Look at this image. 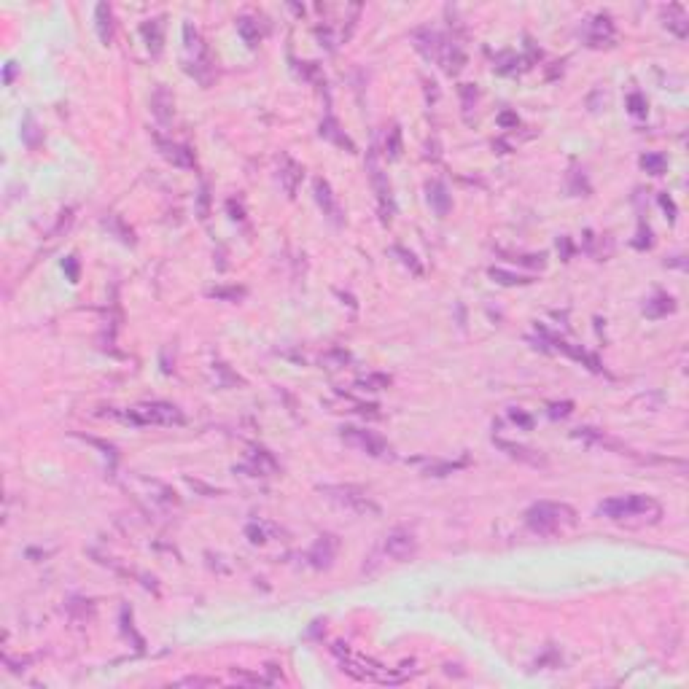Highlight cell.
<instances>
[{
	"label": "cell",
	"mask_w": 689,
	"mask_h": 689,
	"mask_svg": "<svg viewBox=\"0 0 689 689\" xmlns=\"http://www.w3.org/2000/svg\"><path fill=\"white\" fill-rule=\"evenodd\" d=\"M210 297H216V299H232V302H237V299H243V297H246V291H243V288H213V291H210Z\"/></svg>",
	"instance_id": "cell-40"
},
{
	"label": "cell",
	"mask_w": 689,
	"mask_h": 689,
	"mask_svg": "<svg viewBox=\"0 0 689 689\" xmlns=\"http://www.w3.org/2000/svg\"><path fill=\"white\" fill-rule=\"evenodd\" d=\"M401 151H404V146H401V130H399V127H390V130H388V138H386L388 159L396 162V159L401 157Z\"/></svg>",
	"instance_id": "cell-27"
},
{
	"label": "cell",
	"mask_w": 689,
	"mask_h": 689,
	"mask_svg": "<svg viewBox=\"0 0 689 689\" xmlns=\"http://www.w3.org/2000/svg\"><path fill=\"white\" fill-rule=\"evenodd\" d=\"M318 493L331 501L334 506L339 509H348L353 515H361V517H380V506L372 501V496H366L361 488L356 485H323L318 488Z\"/></svg>",
	"instance_id": "cell-3"
},
{
	"label": "cell",
	"mask_w": 689,
	"mask_h": 689,
	"mask_svg": "<svg viewBox=\"0 0 689 689\" xmlns=\"http://www.w3.org/2000/svg\"><path fill=\"white\" fill-rule=\"evenodd\" d=\"M369 178H372V186H375V194H377L380 221H383V223H390V221H393V213H396V205H393V194H390V186H388L386 172L380 170L375 154H369Z\"/></svg>",
	"instance_id": "cell-7"
},
{
	"label": "cell",
	"mask_w": 689,
	"mask_h": 689,
	"mask_svg": "<svg viewBox=\"0 0 689 689\" xmlns=\"http://www.w3.org/2000/svg\"><path fill=\"white\" fill-rule=\"evenodd\" d=\"M237 32L243 35V41L248 43L250 49H256V46H259V41H261L259 25H256L253 19H248V17H240V19H237Z\"/></svg>",
	"instance_id": "cell-26"
},
{
	"label": "cell",
	"mask_w": 689,
	"mask_h": 689,
	"mask_svg": "<svg viewBox=\"0 0 689 689\" xmlns=\"http://www.w3.org/2000/svg\"><path fill=\"white\" fill-rule=\"evenodd\" d=\"M498 124H501L503 130H517L520 119H517V113H512V110H503V113L498 116Z\"/></svg>",
	"instance_id": "cell-42"
},
{
	"label": "cell",
	"mask_w": 689,
	"mask_h": 689,
	"mask_svg": "<svg viewBox=\"0 0 689 689\" xmlns=\"http://www.w3.org/2000/svg\"><path fill=\"white\" fill-rule=\"evenodd\" d=\"M232 679L237 684H248V687H272L270 676H259V673H246V670H232Z\"/></svg>",
	"instance_id": "cell-29"
},
{
	"label": "cell",
	"mask_w": 689,
	"mask_h": 689,
	"mask_svg": "<svg viewBox=\"0 0 689 689\" xmlns=\"http://www.w3.org/2000/svg\"><path fill=\"white\" fill-rule=\"evenodd\" d=\"M463 466H469V458H463V461H452V463H431V466H428V474H434V477H444V474H452V471L463 469Z\"/></svg>",
	"instance_id": "cell-34"
},
{
	"label": "cell",
	"mask_w": 689,
	"mask_h": 689,
	"mask_svg": "<svg viewBox=\"0 0 689 689\" xmlns=\"http://www.w3.org/2000/svg\"><path fill=\"white\" fill-rule=\"evenodd\" d=\"M490 277H493L496 283H501V286H528V283H530V277L512 275V272H503V270H498V267L490 270Z\"/></svg>",
	"instance_id": "cell-33"
},
{
	"label": "cell",
	"mask_w": 689,
	"mask_h": 689,
	"mask_svg": "<svg viewBox=\"0 0 689 689\" xmlns=\"http://www.w3.org/2000/svg\"><path fill=\"white\" fill-rule=\"evenodd\" d=\"M62 272L68 275L70 283H79V277H81V267H79V259L76 256H68L65 261H62Z\"/></svg>",
	"instance_id": "cell-37"
},
{
	"label": "cell",
	"mask_w": 689,
	"mask_h": 689,
	"mask_svg": "<svg viewBox=\"0 0 689 689\" xmlns=\"http://www.w3.org/2000/svg\"><path fill=\"white\" fill-rule=\"evenodd\" d=\"M94 22H97V35H100V41L110 46V41H113V11H110L108 3H97V8H94Z\"/></svg>",
	"instance_id": "cell-23"
},
{
	"label": "cell",
	"mask_w": 689,
	"mask_h": 689,
	"mask_svg": "<svg viewBox=\"0 0 689 689\" xmlns=\"http://www.w3.org/2000/svg\"><path fill=\"white\" fill-rule=\"evenodd\" d=\"M350 361V356L345 350H329L321 356V363H329V369H337V366H345Z\"/></svg>",
	"instance_id": "cell-36"
},
{
	"label": "cell",
	"mask_w": 689,
	"mask_h": 689,
	"mask_svg": "<svg viewBox=\"0 0 689 689\" xmlns=\"http://www.w3.org/2000/svg\"><path fill=\"white\" fill-rule=\"evenodd\" d=\"M226 210L232 213V219L234 221H246V210H243V205H240V202L229 199V202H226Z\"/></svg>",
	"instance_id": "cell-47"
},
{
	"label": "cell",
	"mask_w": 689,
	"mask_h": 689,
	"mask_svg": "<svg viewBox=\"0 0 689 689\" xmlns=\"http://www.w3.org/2000/svg\"><path fill=\"white\" fill-rule=\"evenodd\" d=\"M270 533H272V536H283V530L272 523H250L248 528H246V536L250 539V544H259V547L270 541Z\"/></svg>",
	"instance_id": "cell-25"
},
{
	"label": "cell",
	"mask_w": 689,
	"mask_h": 689,
	"mask_svg": "<svg viewBox=\"0 0 689 689\" xmlns=\"http://www.w3.org/2000/svg\"><path fill=\"white\" fill-rule=\"evenodd\" d=\"M321 135H323V138H326V140H331L334 146H339V148H348V151H356L353 140H350V138H348V135H345V132H342V130H339V124H337V121H334L331 116H329V119H323V121H321Z\"/></svg>",
	"instance_id": "cell-24"
},
{
	"label": "cell",
	"mask_w": 689,
	"mask_h": 689,
	"mask_svg": "<svg viewBox=\"0 0 689 689\" xmlns=\"http://www.w3.org/2000/svg\"><path fill=\"white\" fill-rule=\"evenodd\" d=\"M670 312H676V299L668 297V294H655L652 299L643 302V315L646 318H665Z\"/></svg>",
	"instance_id": "cell-22"
},
{
	"label": "cell",
	"mask_w": 689,
	"mask_h": 689,
	"mask_svg": "<svg viewBox=\"0 0 689 689\" xmlns=\"http://www.w3.org/2000/svg\"><path fill=\"white\" fill-rule=\"evenodd\" d=\"M461 100H463V110L469 113L477 103V86L474 83H461Z\"/></svg>",
	"instance_id": "cell-39"
},
{
	"label": "cell",
	"mask_w": 689,
	"mask_h": 689,
	"mask_svg": "<svg viewBox=\"0 0 689 689\" xmlns=\"http://www.w3.org/2000/svg\"><path fill=\"white\" fill-rule=\"evenodd\" d=\"M208 202H210V194H208V183H202L199 189V219H208Z\"/></svg>",
	"instance_id": "cell-45"
},
{
	"label": "cell",
	"mask_w": 689,
	"mask_h": 689,
	"mask_svg": "<svg viewBox=\"0 0 689 689\" xmlns=\"http://www.w3.org/2000/svg\"><path fill=\"white\" fill-rule=\"evenodd\" d=\"M641 167H643L646 172H652V175H662V172L668 170V159H665L662 154H643V157H641Z\"/></svg>",
	"instance_id": "cell-30"
},
{
	"label": "cell",
	"mask_w": 689,
	"mask_h": 689,
	"mask_svg": "<svg viewBox=\"0 0 689 689\" xmlns=\"http://www.w3.org/2000/svg\"><path fill=\"white\" fill-rule=\"evenodd\" d=\"M248 463H250V471L259 474V477H270V474H275V471L280 469L275 455H272L270 450H261V447H253V450H250Z\"/></svg>",
	"instance_id": "cell-18"
},
{
	"label": "cell",
	"mask_w": 689,
	"mask_h": 689,
	"mask_svg": "<svg viewBox=\"0 0 689 689\" xmlns=\"http://www.w3.org/2000/svg\"><path fill=\"white\" fill-rule=\"evenodd\" d=\"M660 205H662V210L668 213V221L673 223V221H676V205H673V199H670L668 194H660Z\"/></svg>",
	"instance_id": "cell-46"
},
{
	"label": "cell",
	"mask_w": 689,
	"mask_h": 689,
	"mask_svg": "<svg viewBox=\"0 0 689 689\" xmlns=\"http://www.w3.org/2000/svg\"><path fill=\"white\" fill-rule=\"evenodd\" d=\"M157 143H159L162 157H165L172 167H181V170H192L194 167V151L189 148V146L170 143V140H157Z\"/></svg>",
	"instance_id": "cell-14"
},
{
	"label": "cell",
	"mask_w": 689,
	"mask_h": 689,
	"mask_svg": "<svg viewBox=\"0 0 689 689\" xmlns=\"http://www.w3.org/2000/svg\"><path fill=\"white\" fill-rule=\"evenodd\" d=\"M426 194H428V205L434 208V213L444 219L447 213H450V208H452V197L447 192V186L441 183V181H431L428 186H426Z\"/></svg>",
	"instance_id": "cell-16"
},
{
	"label": "cell",
	"mask_w": 689,
	"mask_h": 689,
	"mask_svg": "<svg viewBox=\"0 0 689 689\" xmlns=\"http://www.w3.org/2000/svg\"><path fill=\"white\" fill-rule=\"evenodd\" d=\"M509 417H512V423H517L523 431H530V428H533V417L528 412H523V410H509Z\"/></svg>",
	"instance_id": "cell-41"
},
{
	"label": "cell",
	"mask_w": 689,
	"mask_h": 689,
	"mask_svg": "<svg viewBox=\"0 0 689 689\" xmlns=\"http://www.w3.org/2000/svg\"><path fill=\"white\" fill-rule=\"evenodd\" d=\"M628 108H630V113H633V116L643 119V116H646V110H649V108H646V97H643L641 92H633V94L628 97Z\"/></svg>",
	"instance_id": "cell-35"
},
{
	"label": "cell",
	"mask_w": 689,
	"mask_h": 689,
	"mask_svg": "<svg viewBox=\"0 0 689 689\" xmlns=\"http://www.w3.org/2000/svg\"><path fill=\"white\" fill-rule=\"evenodd\" d=\"M574 439H581V441H587V444H595V447H603V450H611V452L630 455V450H628L622 441L614 439V437H608L606 431H601V428H592V426L577 428V431H574Z\"/></svg>",
	"instance_id": "cell-11"
},
{
	"label": "cell",
	"mask_w": 689,
	"mask_h": 689,
	"mask_svg": "<svg viewBox=\"0 0 689 689\" xmlns=\"http://www.w3.org/2000/svg\"><path fill=\"white\" fill-rule=\"evenodd\" d=\"M183 49H186V70L199 83H210V79H213V57L208 52L202 35L189 22L183 25Z\"/></svg>",
	"instance_id": "cell-5"
},
{
	"label": "cell",
	"mask_w": 689,
	"mask_h": 689,
	"mask_svg": "<svg viewBox=\"0 0 689 689\" xmlns=\"http://www.w3.org/2000/svg\"><path fill=\"white\" fill-rule=\"evenodd\" d=\"M178 687H219V679H202V676H186L178 681Z\"/></svg>",
	"instance_id": "cell-38"
},
{
	"label": "cell",
	"mask_w": 689,
	"mask_h": 689,
	"mask_svg": "<svg viewBox=\"0 0 689 689\" xmlns=\"http://www.w3.org/2000/svg\"><path fill=\"white\" fill-rule=\"evenodd\" d=\"M574 410L571 401H563V404H550V417H568Z\"/></svg>",
	"instance_id": "cell-43"
},
{
	"label": "cell",
	"mask_w": 689,
	"mask_h": 689,
	"mask_svg": "<svg viewBox=\"0 0 689 689\" xmlns=\"http://www.w3.org/2000/svg\"><path fill=\"white\" fill-rule=\"evenodd\" d=\"M577 523H579L577 509L568 503H557V501H539L525 512V525L541 536H552L557 530L574 528Z\"/></svg>",
	"instance_id": "cell-2"
},
{
	"label": "cell",
	"mask_w": 689,
	"mask_h": 689,
	"mask_svg": "<svg viewBox=\"0 0 689 689\" xmlns=\"http://www.w3.org/2000/svg\"><path fill=\"white\" fill-rule=\"evenodd\" d=\"M598 515L611 520V523L646 525V523H660L662 506L655 498L633 493V496L608 498L603 503H598Z\"/></svg>",
	"instance_id": "cell-1"
},
{
	"label": "cell",
	"mask_w": 689,
	"mask_h": 689,
	"mask_svg": "<svg viewBox=\"0 0 689 689\" xmlns=\"http://www.w3.org/2000/svg\"><path fill=\"white\" fill-rule=\"evenodd\" d=\"M121 420L132 426H183L186 417L175 404L167 401H148V404H135L127 412H121Z\"/></svg>",
	"instance_id": "cell-4"
},
{
	"label": "cell",
	"mask_w": 689,
	"mask_h": 689,
	"mask_svg": "<svg viewBox=\"0 0 689 689\" xmlns=\"http://www.w3.org/2000/svg\"><path fill=\"white\" fill-rule=\"evenodd\" d=\"M277 178H280V183H283V189L288 197H294L297 189H299V183H302L304 178V167L297 162V159H291L288 154H283L280 157V165H277Z\"/></svg>",
	"instance_id": "cell-12"
},
{
	"label": "cell",
	"mask_w": 689,
	"mask_h": 689,
	"mask_svg": "<svg viewBox=\"0 0 689 689\" xmlns=\"http://www.w3.org/2000/svg\"><path fill=\"white\" fill-rule=\"evenodd\" d=\"M22 140H25L28 148H38V143H41V132H38L35 119H32L30 113L25 116V124H22Z\"/></svg>",
	"instance_id": "cell-32"
},
{
	"label": "cell",
	"mask_w": 689,
	"mask_h": 689,
	"mask_svg": "<svg viewBox=\"0 0 689 689\" xmlns=\"http://www.w3.org/2000/svg\"><path fill=\"white\" fill-rule=\"evenodd\" d=\"M151 110H154V116L167 124L170 119H172V113H175V100H172V92L167 89V86H157V92L151 94Z\"/></svg>",
	"instance_id": "cell-15"
},
{
	"label": "cell",
	"mask_w": 689,
	"mask_h": 689,
	"mask_svg": "<svg viewBox=\"0 0 689 689\" xmlns=\"http://www.w3.org/2000/svg\"><path fill=\"white\" fill-rule=\"evenodd\" d=\"M339 439L345 441V444H350V447H356V450H361V452H366V455H372V458H388L390 455V444L380 434L366 431V428L348 426V428L339 431Z\"/></svg>",
	"instance_id": "cell-6"
},
{
	"label": "cell",
	"mask_w": 689,
	"mask_h": 689,
	"mask_svg": "<svg viewBox=\"0 0 689 689\" xmlns=\"http://www.w3.org/2000/svg\"><path fill=\"white\" fill-rule=\"evenodd\" d=\"M312 192H315V199H318V205L323 208V213L329 216L334 223H339V208H337V199H334V194H331V186L329 181H323V178H315V183H312Z\"/></svg>",
	"instance_id": "cell-17"
},
{
	"label": "cell",
	"mask_w": 689,
	"mask_h": 689,
	"mask_svg": "<svg viewBox=\"0 0 689 689\" xmlns=\"http://www.w3.org/2000/svg\"><path fill=\"white\" fill-rule=\"evenodd\" d=\"M14 70H17V68H14V62H8V65H6V83H11V79H14Z\"/></svg>",
	"instance_id": "cell-48"
},
{
	"label": "cell",
	"mask_w": 689,
	"mask_h": 689,
	"mask_svg": "<svg viewBox=\"0 0 689 689\" xmlns=\"http://www.w3.org/2000/svg\"><path fill=\"white\" fill-rule=\"evenodd\" d=\"M383 550H386L388 557L404 563V560L415 557V552H417V539H415V533H410L407 528H396V530H390L386 536Z\"/></svg>",
	"instance_id": "cell-8"
},
{
	"label": "cell",
	"mask_w": 689,
	"mask_h": 689,
	"mask_svg": "<svg viewBox=\"0 0 689 689\" xmlns=\"http://www.w3.org/2000/svg\"><path fill=\"white\" fill-rule=\"evenodd\" d=\"M359 386L366 388V390H386V388H390V377H388V375H377V372H372V375H363V377H359Z\"/></svg>",
	"instance_id": "cell-31"
},
{
	"label": "cell",
	"mask_w": 689,
	"mask_h": 689,
	"mask_svg": "<svg viewBox=\"0 0 689 689\" xmlns=\"http://www.w3.org/2000/svg\"><path fill=\"white\" fill-rule=\"evenodd\" d=\"M557 250H560V259H563V261H568V259H571V253H574V243H571V237H560V240H557Z\"/></svg>",
	"instance_id": "cell-44"
},
{
	"label": "cell",
	"mask_w": 689,
	"mask_h": 689,
	"mask_svg": "<svg viewBox=\"0 0 689 689\" xmlns=\"http://www.w3.org/2000/svg\"><path fill=\"white\" fill-rule=\"evenodd\" d=\"M614 22L608 14H598L592 17V22L587 25V43L592 49H603V46H611L614 43Z\"/></svg>",
	"instance_id": "cell-10"
},
{
	"label": "cell",
	"mask_w": 689,
	"mask_h": 689,
	"mask_svg": "<svg viewBox=\"0 0 689 689\" xmlns=\"http://www.w3.org/2000/svg\"><path fill=\"white\" fill-rule=\"evenodd\" d=\"M437 65H441V70L447 76H458L463 70V65H466V52L455 41H444L439 57H437Z\"/></svg>",
	"instance_id": "cell-13"
},
{
	"label": "cell",
	"mask_w": 689,
	"mask_h": 689,
	"mask_svg": "<svg viewBox=\"0 0 689 689\" xmlns=\"http://www.w3.org/2000/svg\"><path fill=\"white\" fill-rule=\"evenodd\" d=\"M143 41H146V46H148V52L151 54H159L162 52V43H165V22L162 19H148V22H143Z\"/></svg>",
	"instance_id": "cell-20"
},
{
	"label": "cell",
	"mask_w": 689,
	"mask_h": 689,
	"mask_svg": "<svg viewBox=\"0 0 689 689\" xmlns=\"http://www.w3.org/2000/svg\"><path fill=\"white\" fill-rule=\"evenodd\" d=\"M337 550H339V539L337 536H331V533H323V536H318V541L310 547L307 552V560H310V566L312 568H331V563H334V557H337Z\"/></svg>",
	"instance_id": "cell-9"
},
{
	"label": "cell",
	"mask_w": 689,
	"mask_h": 689,
	"mask_svg": "<svg viewBox=\"0 0 689 689\" xmlns=\"http://www.w3.org/2000/svg\"><path fill=\"white\" fill-rule=\"evenodd\" d=\"M506 452V455H512V458H517V461H525V463H533V466H544L547 461H544V455H539L536 450H528L523 444H512V441L506 439H493Z\"/></svg>",
	"instance_id": "cell-21"
},
{
	"label": "cell",
	"mask_w": 689,
	"mask_h": 689,
	"mask_svg": "<svg viewBox=\"0 0 689 689\" xmlns=\"http://www.w3.org/2000/svg\"><path fill=\"white\" fill-rule=\"evenodd\" d=\"M393 256H399V261L412 272V275H423V264L417 261V256H415L412 250H407V248H401V246H393Z\"/></svg>",
	"instance_id": "cell-28"
},
{
	"label": "cell",
	"mask_w": 689,
	"mask_h": 689,
	"mask_svg": "<svg viewBox=\"0 0 689 689\" xmlns=\"http://www.w3.org/2000/svg\"><path fill=\"white\" fill-rule=\"evenodd\" d=\"M662 19H665V28L670 30L676 38H687L689 35V17L681 6H668L662 11Z\"/></svg>",
	"instance_id": "cell-19"
}]
</instances>
